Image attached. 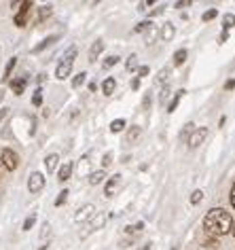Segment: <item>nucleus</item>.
<instances>
[{"instance_id": "obj_41", "label": "nucleus", "mask_w": 235, "mask_h": 250, "mask_svg": "<svg viewBox=\"0 0 235 250\" xmlns=\"http://www.w3.org/2000/svg\"><path fill=\"white\" fill-rule=\"evenodd\" d=\"M227 41H229V32L227 30H222L220 36H218V42H227Z\"/></svg>"}, {"instance_id": "obj_12", "label": "nucleus", "mask_w": 235, "mask_h": 250, "mask_svg": "<svg viewBox=\"0 0 235 250\" xmlns=\"http://www.w3.org/2000/svg\"><path fill=\"white\" fill-rule=\"evenodd\" d=\"M72 170H74L72 161H66V164H64V166H61V167H59V174H58V176H59V180H61V183H66V180H68V178H70V174H72Z\"/></svg>"}, {"instance_id": "obj_3", "label": "nucleus", "mask_w": 235, "mask_h": 250, "mask_svg": "<svg viewBox=\"0 0 235 250\" xmlns=\"http://www.w3.org/2000/svg\"><path fill=\"white\" fill-rule=\"evenodd\" d=\"M0 166L9 172L17 170V167H20V155L15 151H11V148H4V151L0 153Z\"/></svg>"}, {"instance_id": "obj_16", "label": "nucleus", "mask_w": 235, "mask_h": 250, "mask_svg": "<svg viewBox=\"0 0 235 250\" xmlns=\"http://www.w3.org/2000/svg\"><path fill=\"white\" fill-rule=\"evenodd\" d=\"M58 164H59V157L58 155H49V157L45 159V167H47V172H55V167H58Z\"/></svg>"}, {"instance_id": "obj_43", "label": "nucleus", "mask_w": 235, "mask_h": 250, "mask_svg": "<svg viewBox=\"0 0 235 250\" xmlns=\"http://www.w3.org/2000/svg\"><path fill=\"white\" fill-rule=\"evenodd\" d=\"M163 13V7H157V9H153L151 11V17H155V15H161Z\"/></svg>"}, {"instance_id": "obj_47", "label": "nucleus", "mask_w": 235, "mask_h": 250, "mask_svg": "<svg viewBox=\"0 0 235 250\" xmlns=\"http://www.w3.org/2000/svg\"><path fill=\"white\" fill-rule=\"evenodd\" d=\"M231 204H233V208H235V185H233V189H231Z\"/></svg>"}, {"instance_id": "obj_5", "label": "nucleus", "mask_w": 235, "mask_h": 250, "mask_svg": "<svg viewBox=\"0 0 235 250\" xmlns=\"http://www.w3.org/2000/svg\"><path fill=\"white\" fill-rule=\"evenodd\" d=\"M30 9H32V2H21V9H20V13L15 15V26H20L23 28L28 23V15H30Z\"/></svg>"}, {"instance_id": "obj_9", "label": "nucleus", "mask_w": 235, "mask_h": 250, "mask_svg": "<svg viewBox=\"0 0 235 250\" xmlns=\"http://www.w3.org/2000/svg\"><path fill=\"white\" fill-rule=\"evenodd\" d=\"M94 212H96V208H94V206H91V204L83 206V208L77 212V216H74V221H77V223H83V221H87V218H91V216H94Z\"/></svg>"}, {"instance_id": "obj_32", "label": "nucleus", "mask_w": 235, "mask_h": 250, "mask_svg": "<svg viewBox=\"0 0 235 250\" xmlns=\"http://www.w3.org/2000/svg\"><path fill=\"white\" fill-rule=\"evenodd\" d=\"M136 66H138V55L134 53V55H129V60H127V66H125V68H127V70H134Z\"/></svg>"}, {"instance_id": "obj_35", "label": "nucleus", "mask_w": 235, "mask_h": 250, "mask_svg": "<svg viewBox=\"0 0 235 250\" xmlns=\"http://www.w3.org/2000/svg\"><path fill=\"white\" fill-rule=\"evenodd\" d=\"M66 199H68V191L64 189V191H61L59 195H58V199H55V206H61V204H66Z\"/></svg>"}, {"instance_id": "obj_18", "label": "nucleus", "mask_w": 235, "mask_h": 250, "mask_svg": "<svg viewBox=\"0 0 235 250\" xmlns=\"http://www.w3.org/2000/svg\"><path fill=\"white\" fill-rule=\"evenodd\" d=\"M184 93H187V91H184V89H180V91H176V96H174V100H172V102L168 104V112H174V110L178 108V102H180V100H182V96H184Z\"/></svg>"}, {"instance_id": "obj_24", "label": "nucleus", "mask_w": 235, "mask_h": 250, "mask_svg": "<svg viewBox=\"0 0 235 250\" xmlns=\"http://www.w3.org/2000/svg\"><path fill=\"white\" fill-rule=\"evenodd\" d=\"M233 26H235V15L227 13L225 17H222V30H227L229 32V28H233Z\"/></svg>"}, {"instance_id": "obj_40", "label": "nucleus", "mask_w": 235, "mask_h": 250, "mask_svg": "<svg viewBox=\"0 0 235 250\" xmlns=\"http://www.w3.org/2000/svg\"><path fill=\"white\" fill-rule=\"evenodd\" d=\"M184 7H191V0H180V2H176V9H184Z\"/></svg>"}, {"instance_id": "obj_25", "label": "nucleus", "mask_w": 235, "mask_h": 250, "mask_svg": "<svg viewBox=\"0 0 235 250\" xmlns=\"http://www.w3.org/2000/svg\"><path fill=\"white\" fill-rule=\"evenodd\" d=\"M85 79H87V74H85V72H78L77 77L72 79V87H74V89H77V87H81V85L85 83Z\"/></svg>"}, {"instance_id": "obj_45", "label": "nucleus", "mask_w": 235, "mask_h": 250, "mask_svg": "<svg viewBox=\"0 0 235 250\" xmlns=\"http://www.w3.org/2000/svg\"><path fill=\"white\" fill-rule=\"evenodd\" d=\"M138 87H140V79L136 77V79L132 81V89H138Z\"/></svg>"}, {"instance_id": "obj_13", "label": "nucleus", "mask_w": 235, "mask_h": 250, "mask_svg": "<svg viewBox=\"0 0 235 250\" xmlns=\"http://www.w3.org/2000/svg\"><path fill=\"white\" fill-rule=\"evenodd\" d=\"M115 87H117V81H115L113 77H108V79L102 83V91H104V96H113V93H115Z\"/></svg>"}, {"instance_id": "obj_49", "label": "nucleus", "mask_w": 235, "mask_h": 250, "mask_svg": "<svg viewBox=\"0 0 235 250\" xmlns=\"http://www.w3.org/2000/svg\"><path fill=\"white\" fill-rule=\"evenodd\" d=\"M225 123H227V117H220V121H218V125H220V127H225Z\"/></svg>"}, {"instance_id": "obj_30", "label": "nucleus", "mask_w": 235, "mask_h": 250, "mask_svg": "<svg viewBox=\"0 0 235 250\" xmlns=\"http://www.w3.org/2000/svg\"><path fill=\"white\" fill-rule=\"evenodd\" d=\"M216 15H218V11H216V9H210V11H206V13L201 15V20H203V21H212Z\"/></svg>"}, {"instance_id": "obj_46", "label": "nucleus", "mask_w": 235, "mask_h": 250, "mask_svg": "<svg viewBox=\"0 0 235 250\" xmlns=\"http://www.w3.org/2000/svg\"><path fill=\"white\" fill-rule=\"evenodd\" d=\"M140 250H153V244L151 242H146V244H142Z\"/></svg>"}, {"instance_id": "obj_7", "label": "nucleus", "mask_w": 235, "mask_h": 250, "mask_svg": "<svg viewBox=\"0 0 235 250\" xmlns=\"http://www.w3.org/2000/svg\"><path fill=\"white\" fill-rule=\"evenodd\" d=\"M108 221V214L106 212H100V214H94L91 216V223L87 225V231L91 233V231H96V229H100V227H104V223Z\"/></svg>"}, {"instance_id": "obj_27", "label": "nucleus", "mask_w": 235, "mask_h": 250, "mask_svg": "<svg viewBox=\"0 0 235 250\" xmlns=\"http://www.w3.org/2000/svg\"><path fill=\"white\" fill-rule=\"evenodd\" d=\"M115 64H119V55H108V58L104 60V68H113Z\"/></svg>"}, {"instance_id": "obj_51", "label": "nucleus", "mask_w": 235, "mask_h": 250, "mask_svg": "<svg viewBox=\"0 0 235 250\" xmlns=\"http://www.w3.org/2000/svg\"><path fill=\"white\" fill-rule=\"evenodd\" d=\"M231 231H233V235H235V229H231Z\"/></svg>"}, {"instance_id": "obj_10", "label": "nucleus", "mask_w": 235, "mask_h": 250, "mask_svg": "<svg viewBox=\"0 0 235 250\" xmlns=\"http://www.w3.org/2000/svg\"><path fill=\"white\" fill-rule=\"evenodd\" d=\"M26 85H28V79L26 77H20V79H15L13 83H11V89H13L15 96H21L23 89H26Z\"/></svg>"}, {"instance_id": "obj_21", "label": "nucleus", "mask_w": 235, "mask_h": 250, "mask_svg": "<svg viewBox=\"0 0 235 250\" xmlns=\"http://www.w3.org/2000/svg\"><path fill=\"white\" fill-rule=\"evenodd\" d=\"M187 49H180V51H176L174 53V66H182L184 64V60H187Z\"/></svg>"}, {"instance_id": "obj_1", "label": "nucleus", "mask_w": 235, "mask_h": 250, "mask_svg": "<svg viewBox=\"0 0 235 250\" xmlns=\"http://www.w3.org/2000/svg\"><path fill=\"white\" fill-rule=\"evenodd\" d=\"M203 229H206L208 237H216L218 240L220 235H227L233 229V218L227 210L214 208L203 216Z\"/></svg>"}, {"instance_id": "obj_23", "label": "nucleus", "mask_w": 235, "mask_h": 250, "mask_svg": "<svg viewBox=\"0 0 235 250\" xmlns=\"http://www.w3.org/2000/svg\"><path fill=\"white\" fill-rule=\"evenodd\" d=\"M144 34H146V45H153L155 39H157V36H159V32H157V28H155V26L148 28Z\"/></svg>"}, {"instance_id": "obj_11", "label": "nucleus", "mask_w": 235, "mask_h": 250, "mask_svg": "<svg viewBox=\"0 0 235 250\" xmlns=\"http://www.w3.org/2000/svg\"><path fill=\"white\" fill-rule=\"evenodd\" d=\"M102 51H104V42L102 41H96L94 45H91V49H89V62H96L98 58H100Z\"/></svg>"}, {"instance_id": "obj_48", "label": "nucleus", "mask_w": 235, "mask_h": 250, "mask_svg": "<svg viewBox=\"0 0 235 250\" xmlns=\"http://www.w3.org/2000/svg\"><path fill=\"white\" fill-rule=\"evenodd\" d=\"M148 106H151V96L144 98V108H148Z\"/></svg>"}, {"instance_id": "obj_17", "label": "nucleus", "mask_w": 235, "mask_h": 250, "mask_svg": "<svg viewBox=\"0 0 235 250\" xmlns=\"http://www.w3.org/2000/svg\"><path fill=\"white\" fill-rule=\"evenodd\" d=\"M104 178H106V172H104V170H98V172H94V174H89V185H100Z\"/></svg>"}, {"instance_id": "obj_34", "label": "nucleus", "mask_w": 235, "mask_h": 250, "mask_svg": "<svg viewBox=\"0 0 235 250\" xmlns=\"http://www.w3.org/2000/svg\"><path fill=\"white\" fill-rule=\"evenodd\" d=\"M203 246L206 248H218V240H216V237H208V240L203 242Z\"/></svg>"}, {"instance_id": "obj_42", "label": "nucleus", "mask_w": 235, "mask_h": 250, "mask_svg": "<svg viewBox=\"0 0 235 250\" xmlns=\"http://www.w3.org/2000/svg\"><path fill=\"white\" fill-rule=\"evenodd\" d=\"M233 87H235V79H229L227 83H225V89H227V91H231Z\"/></svg>"}, {"instance_id": "obj_36", "label": "nucleus", "mask_w": 235, "mask_h": 250, "mask_svg": "<svg viewBox=\"0 0 235 250\" xmlns=\"http://www.w3.org/2000/svg\"><path fill=\"white\" fill-rule=\"evenodd\" d=\"M168 74H170V68H163V70L159 72V77H157V83H165V79H168Z\"/></svg>"}, {"instance_id": "obj_33", "label": "nucleus", "mask_w": 235, "mask_h": 250, "mask_svg": "<svg viewBox=\"0 0 235 250\" xmlns=\"http://www.w3.org/2000/svg\"><path fill=\"white\" fill-rule=\"evenodd\" d=\"M32 104H34V106H40V104H42V91H40V89H36V91H34Z\"/></svg>"}, {"instance_id": "obj_31", "label": "nucleus", "mask_w": 235, "mask_h": 250, "mask_svg": "<svg viewBox=\"0 0 235 250\" xmlns=\"http://www.w3.org/2000/svg\"><path fill=\"white\" fill-rule=\"evenodd\" d=\"M201 199H203V191H199V189H197V191H193V193H191V204H199Z\"/></svg>"}, {"instance_id": "obj_44", "label": "nucleus", "mask_w": 235, "mask_h": 250, "mask_svg": "<svg viewBox=\"0 0 235 250\" xmlns=\"http://www.w3.org/2000/svg\"><path fill=\"white\" fill-rule=\"evenodd\" d=\"M132 229H134V231H142V229H144V223H142V221H138V223H136Z\"/></svg>"}, {"instance_id": "obj_29", "label": "nucleus", "mask_w": 235, "mask_h": 250, "mask_svg": "<svg viewBox=\"0 0 235 250\" xmlns=\"http://www.w3.org/2000/svg\"><path fill=\"white\" fill-rule=\"evenodd\" d=\"M34 223H36V214H30L26 218V223H23V231H30V229L34 227Z\"/></svg>"}, {"instance_id": "obj_20", "label": "nucleus", "mask_w": 235, "mask_h": 250, "mask_svg": "<svg viewBox=\"0 0 235 250\" xmlns=\"http://www.w3.org/2000/svg\"><path fill=\"white\" fill-rule=\"evenodd\" d=\"M123 129H125V121H123V119H115V121L110 123V132L113 134H119Z\"/></svg>"}, {"instance_id": "obj_50", "label": "nucleus", "mask_w": 235, "mask_h": 250, "mask_svg": "<svg viewBox=\"0 0 235 250\" xmlns=\"http://www.w3.org/2000/svg\"><path fill=\"white\" fill-rule=\"evenodd\" d=\"M2 170H4V167H2V166H0V180H2Z\"/></svg>"}, {"instance_id": "obj_28", "label": "nucleus", "mask_w": 235, "mask_h": 250, "mask_svg": "<svg viewBox=\"0 0 235 250\" xmlns=\"http://www.w3.org/2000/svg\"><path fill=\"white\" fill-rule=\"evenodd\" d=\"M151 26H153L151 21H142V23H138V26L134 28V32H138V34H144V32H146V30L151 28Z\"/></svg>"}, {"instance_id": "obj_14", "label": "nucleus", "mask_w": 235, "mask_h": 250, "mask_svg": "<svg viewBox=\"0 0 235 250\" xmlns=\"http://www.w3.org/2000/svg\"><path fill=\"white\" fill-rule=\"evenodd\" d=\"M51 13H53V7L51 4H47V7H40L39 9V17H36V23H42L47 20V17H51Z\"/></svg>"}, {"instance_id": "obj_38", "label": "nucleus", "mask_w": 235, "mask_h": 250, "mask_svg": "<svg viewBox=\"0 0 235 250\" xmlns=\"http://www.w3.org/2000/svg\"><path fill=\"white\" fill-rule=\"evenodd\" d=\"M170 93H172V91H170V87H165V89L161 91V96H159V102H165V100H168V96H170Z\"/></svg>"}, {"instance_id": "obj_15", "label": "nucleus", "mask_w": 235, "mask_h": 250, "mask_svg": "<svg viewBox=\"0 0 235 250\" xmlns=\"http://www.w3.org/2000/svg\"><path fill=\"white\" fill-rule=\"evenodd\" d=\"M58 39H59V36H58V34H55V36H47V39H45V41H42V42H40V45H36V47L32 49V53H40V51H42V49H45V47H49V45H53V42H55V41H58Z\"/></svg>"}, {"instance_id": "obj_26", "label": "nucleus", "mask_w": 235, "mask_h": 250, "mask_svg": "<svg viewBox=\"0 0 235 250\" xmlns=\"http://www.w3.org/2000/svg\"><path fill=\"white\" fill-rule=\"evenodd\" d=\"M138 138H140V127H132V129L127 132V140H129V142H136Z\"/></svg>"}, {"instance_id": "obj_19", "label": "nucleus", "mask_w": 235, "mask_h": 250, "mask_svg": "<svg viewBox=\"0 0 235 250\" xmlns=\"http://www.w3.org/2000/svg\"><path fill=\"white\" fill-rule=\"evenodd\" d=\"M174 26H172V23H163V32H161V36H163V41H172L174 39Z\"/></svg>"}, {"instance_id": "obj_8", "label": "nucleus", "mask_w": 235, "mask_h": 250, "mask_svg": "<svg viewBox=\"0 0 235 250\" xmlns=\"http://www.w3.org/2000/svg\"><path fill=\"white\" fill-rule=\"evenodd\" d=\"M119 187H121V174H115V176H110L108 183H106V197H113Z\"/></svg>"}, {"instance_id": "obj_22", "label": "nucleus", "mask_w": 235, "mask_h": 250, "mask_svg": "<svg viewBox=\"0 0 235 250\" xmlns=\"http://www.w3.org/2000/svg\"><path fill=\"white\" fill-rule=\"evenodd\" d=\"M15 64H17V58H11V60H9V64H7V68H4L2 81H9V79H11V72H13V68H15Z\"/></svg>"}, {"instance_id": "obj_37", "label": "nucleus", "mask_w": 235, "mask_h": 250, "mask_svg": "<svg viewBox=\"0 0 235 250\" xmlns=\"http://www.w3.org/2000/svg\"><path fill=\"white\" fill-rule=\"evenodd\" d=\"M102 164H104V167H108L110 164H113V153H106V155H104V159H102Z\"/></svg>"}, {"instance_id": "obj_39", "label": "nucleus", "mask_w": 235, "mask_h": 250, "mask_svg": "<svg viewBox=\"0 0 235 250\" xmlns=\"http://www.w3.org/2000/svg\"><path fill=\"white\" fill-rule=\"evenodd\" d=\"M146 74H148V66H140V68H138V79L146 77Z\"/></svg>"}, {"instance_id": "obj_6", "label": "nucleus", "mask_w": 235, "mask_h": 250, "mask_svg": "<svg viewBox=\"0 0 235 250\" xmlns=\"http://www.w3.org/2000/svg\"><path fill=\"white\" fill-rule=\"evenodd\" d=\"M42 187H45V176H42L40 172H34L32 176H30V180H28V189H30V193H39Z\"/></svg>"}, {"instance_id": "obj_2", "label": "nucleus", "mask_w": 235, "mask_h": 250, "mask_svg": "<svg viewBox=\"0 0 235 250\" xmlns=\"http://www.w3.org/2000/svg\"><path fill=\"white\" fill-rule=\"evenodd\" d=\"M74 58H77V47H70L68 51L64 53V58L58 64V70H55V77L59 81H64L70 77V70H72V64H74Z\"/></svg>"}, {"instance_id": "obj_4", "label": "nucleus", "mask_w": 235, "mask_h": 250, "mask_svg": "<svg viewBox=\"0 0 235 250\" xmlns=\"http://www.w3.org/2000/svg\"><path fill=\"white\" fill-rule=\"evenodd\" d=\"M206 136H208V127H197V129H193V134L189 136V146L191 148H197L203 140H206Z\"/></svg>"}]
</instances>
